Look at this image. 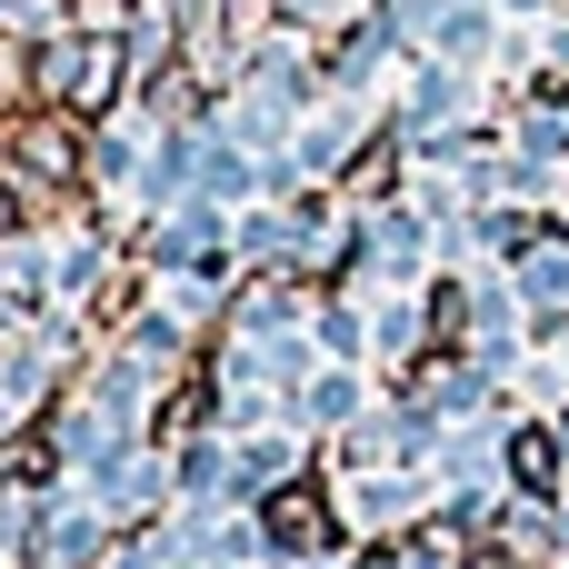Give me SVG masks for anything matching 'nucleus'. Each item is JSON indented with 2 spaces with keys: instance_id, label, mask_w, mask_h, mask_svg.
<instances>
[{
  "instance_id": "nucleus-1",
  "label": "nucleus",
  "mask_w": 569,
  "mask_h": 569,
  "mask_svg": "<svg viewBox=\"0 0 569 569\" xmlns=\"http://www.w3.org/2000/svg\"><path fill=\"white\" fill-rule=\"evenodd\" d=\"M20 220H30V200H20V190H10V180H0V240H10V230H20Z\"/></svg>"
}]
</instances>
